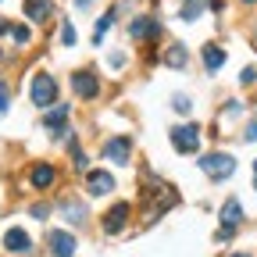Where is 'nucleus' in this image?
I'll use <instances>...</instances> for the list:
<instances>
[{"label": "nucleus", "instance_id": "nucleus-1", "mask_svg": "<svg viewBox=\"0 0 257 257\" xmlns=\"http://www.w3.org/2000/svg\"><path fill=\"white\" fill-rule=\"evenodd\" d=\"M29 100L36 104V107H54L57 104V79L50 75V72H36L29 79Z\"/></svg>", "mask_w": 257, "mask_h": 257}, {"label": "nucleus", "instance_id": "nucleus-2", "mask_svg": "<svg viewBox=\"0 0 257 257\" xmlns=\"http://www.w3.org/2000/svg\"><path fill=\"white\" fill-rule=\"evenodd\" d=\"M143 193H150V197H154V204L147 207V221H157L161 214H165V211L179 200V193H175L172 186H165V182H150V186H143Z\"/></svg>", "mask_w": 257, "mask_h": 257}, {"label": "nucleus", "instance_id": "nucleus-3", "mask_svg": "<svg viewBox=\"0 0 257 257\" xmlns=\"http://www.w3.org/2000/svg\"><path fill=\"white\" fill-rule=\"evenodd\" d=\"M200 172L211 175L214 182H221V179H229V175L236 172V157H232V154H221V150L204 154V157H200Z\"/></svg>", "mask_w": 257, "mask_h": 257}, {"label": "nucleus", "instance_id": "nucleus-4", "mask_svg": "<svg viewBox=\"0 0 257 257\" xmlns=\"http://www.w3.org/2000/svg\"><path fill=\"white\" fill-rule=\"evenodd\" d=\"M172 147H175L179 154H197V150H200V128L193 125V121L175 125V128H172Z\"/></svg>", "mask_w": 257, "mask_h": 257}, {"label": "nucleus", "instance_id": "nucleus-5", "mask_svg": "<svg viewBox=\"0 0 257 257\" xmlns=\"http://www.w3.org/2000/svg\"><path fill=\"white\" fill-rule=\"evenodd\" d=\"M128 214H133V207H128L125 200H118V204L104 214V232H107V236H118L125 225H128Z\"/></svg>", "mask_w": 257, "mask_h": 257}, {"label": "nucleus", "instance_id": "nucleus-6", "mask_svg": "<svg viewBox=\"0 0 257 257\" xmlns=\"http://www.w3.org/2000/svg\"><path fill=\"white\" fill-rule=\"evenodd\" d=\"M128 154H133L128 136H111V140L104 143V157L111 161V165H128Z\"/></svg>", "mask_w": 257, "mask_h": 257}, {"label": "nucleus", "instance_id": "nucleus-7", "mask_svg": "<svg viewBox=\"0 0 257 257\" xmlns=\"http://www.w3.org/2000/svg\"><path fill=\"white\" fill-rule=\"evenodd\" d=\"M72 89L82 96V100H93V96L100 93V79H96L93 72H75L72 75Z\"/></svg>", "mask_w": 257, "mask_h": 257}, {"label": "nucleus", "instance_id": "nucleus-8", "mask_svg": "<svg viewBox=\"0 0 257 257\" xmlns=\"http://www.w3.org/2000/svg\"><path fill=\"white\" fill-rule=\"evenodd\" d=\"M111 189H114L111 172H89L86 175V193H89V197H107Z\"/></svg>", "mask_w": 257, "mask_h": 257}, {"label": "nucleus", "instance_id": "nucleus-9", "mask_svg": "<svg viewBox=\"0 0 257 257\" xmlns=\"http://www.w3.org/2000/svg\"><path fill=\"white\" fill-rule=\"evenodd\" d=\"M128 32H133V40H154L157 32H161V22H157L154 15H140Z\"/></svg>", "mask_w": 257, "mask_h": 257}, {"label": "nucleus", "instance_id": "nucleus-10", "mask_svg": "<svg viewBox=\"0 0 257 257\" xmlns=\"http://www.w3.org/2000/svg\"><path fill=\"white\" fill-rule=\"evenodd\" d=\"M50 250H54V257H75V236L54 229L50 232Z\"/></svg>", "mask_w": 257, "mask_h": 257}, {"label": "nucleus", "instance_id": "nucleus-11", "mask_svg": "<svg viewBox=\"0 0 257 257\" xmlns=\"http://www.w3.org/2000/svg\"><path fill=\"white\" fill-rule=\"evenodd\" d=\"M4 246H8L11 253H29V250H32V239H29L25 229H8V232H4Z\"/></svg>", "mask_w": 257, "mask_h": 257}, {"label": "nucleus", "instance_id": "nucleus-12", "mask_svg": "<svg viewBox=\"0 0 257 257\" xmlns=\"http://www.w3.org/2000/svg\"><path fill=\"white\" fill-rule=\"evenodd\" d=\"M29 182L36 186V189H50V186L57 182V172H54V165H32V172H29Z\"/></svg>", "mask_w": 257, "mask_h": 257}, {"label": "nucleus", "instance_id": "nucleus-13", "mask_svg": "<svg viewBox=\"0 0 257 257\" xmlns=\"http://www.w3.org/2000/svg\"><path fill=\"white\" fill-rule=\"evenodd\" d=\"M239 221H243V204L236 197H229V200L221 204V225H225V229H236Z\"/></svg>", "mask_w": 257, "mask_h": 257}, {"label": "nucleus", "instance_id": "nucleus-14", "mask_svg": "<svg viewBox=\"0 0 257 257\" xmlns=\"http://www.w3.org/2000/svg\"><path fill=\"white\" fill-rule=\"evenodd\" d=\"M200 57H204V68H207V72H218L221 64H225V50H221L218 43H204Z\"/></svg>", "mask_w": 257, "mask_h": 257}, {"label": "nucleus", "instance_id": "nucleus-15", "mask_svg": "<svg viewBox=\"0 0 257 257\" xmlns=\"http://www.w3.org/2000/svg\"><path fill=\"white\" fill-rule=\"evenodd\" d=\"M64 118H68V104H54V107H47V118H43V125H47L50 133L57 136V133H61V125H64Z\"/></svg>", "mask_w": 257, "mask_h": 257}, {"label": "nucleus", "instance_id": "nucleus-16", "mask_svg": "<svg viewBox=\"0 0 257 257\" xmlns=\"http://www.w3.org/2000/svg\"><path fill=\"white\" fill-rule=\"evenodd\" d=\"M25 15L32 22H47L54 15V4H50V0H25Z\"/></svg>", "mask_w": 257, "mask_h": 257}, {"label": "nucleus", "instance_id": "nucleus-17", "mask_svg": "<svg viewBox=\"0 0 257 257\" xmlns=\"http://www.w3.org/2000/svg\"><path fill=\"white\" fill-rule=\"evenodd\" d=\"M61 214L68 218L72 225H82V221H86V207H82L79 200H61Z\"/></svg>", "mask_w": 257, "mask_h": 257}, {"label": "nucleus", "instance_id": "nucleus-18", "mask_svg": "<svg viewBox=\"0 0 257 257\" xmlns=\"http://www.w3.org/2000/svg\"><path fill=\"white\" fill-rule=\"evenodd\" d=\"M186 47L182 43H175V47H168V54H165V64H172V68H182V64H186Z\"/></svg>", "mask_w": 257, "mask_h": 257}, {"label": "nucleus", "instance_id": "nucleus-19", "mask_svg": "<svg viewBox=\"0 0 257 257\" xmlns=\"http://www.w3.org/2000/svg\"><path fill=\"white\" fill-rule=\"evenodd\" d=\"M200 11H204V0H189V4L182 8V18L193 22V18H200Z\"/></svg>", "mask_w": 257, "mask_h": 257}, {"label": "nucleus", "instance_id": "nucleus-20", "mask_svg": "<svg viewBox=\"0 0 257 257\" xmlns=\"http://www.w3.org/2000/svg\"><path fill=\"white\" fill-rule=\"evenodd\" d=\"M8 32L15 36V43H29V29L25 25H8Z\"/></svg>", "mask_w": 257, "mask_h": 257}, {"label": "nucleus", "instance_id": "nucleus-21", "mask_svg": "<svg viewBox=\"0 0 257 257\" xmlns=\"http://www.w3.org/2000/svg\"><path fill=\"white\" fill-rule=\"evenodd\" d=\"M61 43H64V47H72V43H75V29H72V22H64V25H61Z\"/></svg>", "mask_w": 257, "mask_h": 257}, {"label": "nucleus", "instance_id": "nucleus-22", "mask_svg": "<svg viewBox=\"0 0 257 257\" xmlns=\"http://www.w3.org/2000/svg\"><path fill=\"white\" fill-rule=\"evenodd\" d=\"M8 107H11V89H8L4 82H0V114H4Z\"/></svg>", "mask_w": 257, "mask_h": 257}, {"label": "nucleus", "instance_id": "nucleus-23", "mask_svg": "<svg viewBox=\"0 0 257 257\" xmlns=\"http://www.w3.org/2000/svg\"><path fill=\"white\" fill-rule=\"evenodd\" d=\"M172 104H175V111H179V114H189V111H193V104H189V96H175Z\"/></svg>", "mask_w": 257, "mask_h": 257}, {"label": "nucleus", "instance_id": "nucleus-24", "mask_svg": "<svg viewBox=\"0 0 257 257\" xmlns=\"http://www.w3.org/2000/svg\"><path fill=\"white\" fill-rule=\"evenodd\" d=\"M239 82H243V86H250V82H257V68H243V75H239Z\"/></svg>", "mask_w": 257, "mask_h": 257}, {"label": "nucleus", "instance_id": "nucleus-25", "mask_svg": "<svg viewBox=\"0 0 257 257\" xmlns=\"http://www.w3.org/2000/svg\"><path fill=\"white\" fill-rule=\"evenodd\" d=\"M243 140H250V143H257V121H253V125H246V136H243Z\"/></svg>", "mask_w": 257, "mask_h": 257}, {"label": "nucleus", "instance_id": "nucleus-26", "mask_svg": "<svg viewBox=\"0 0 257 257\" xmlns=\"http://www.w3.org/2000/svg\"><path fill=\"white\" fill-rule=\"evenodd\" d=\"M75 8H93V0H75Z\"/></svg>", "mask_w": 257, "mask_h": 257}, {"label": "nucleus", "instance_id": "nucleus-27", "mask_svg": "<svg viewBox=\"0 0 257 257\" xmlns=\"http://www.w3.org/2000/svg\"><path fill=\"white\" fill-rule=\"evenodd\" d=\"M232 257H250V253H232Z\"/></svg>", "mask_w": 257, "mask_h": 257}, {"label": "nucleus", "instance_id": "nucleus-28", "mask_svg": "<svg viewBox=\"0 0 257 257\" xmlns=\"http://www.w3.org/2000/svg\"><path fill=\"white\" fill-rule=\"evenodd\" d=\"M253 175H257V161H253Z\"/></svg>", "mask_w": 257, "mask_h": 257}, {"label": "nucleus", "instance_id": "nucleus-29", "mask_svg": "<svg viewBox=\"0 0 257 257\" xmlns=\"http://www.w3.org/2000/svg\"><path fill=\"white\" fill-rule=\"evenodd\" d=\"M243 4H253V0H243Z\"/></svg>", "mask_w": 257, "mask_h": 257}]
</instances>
